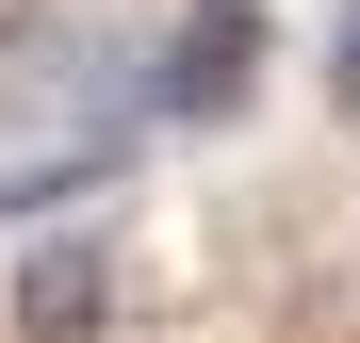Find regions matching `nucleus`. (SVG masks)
Masks as SVG:
<instances>
[{"label":"nucleus","instance_id":"1","mask_svg":"<svg viewBox=\"0 0 360 343\" xmlns=\"http://www.w3.org/2000/svg\"><path fill=\"white\" fill-rule=\"evenodd\" d=\"M148 98H164V114H246V98H262V0H197V17L164 33Z\"/></svg>","mask_w":360,"mask_h":343},{"label":"nucleus","instance_id":"2","mask_svg":"<svg viewBox=\"0 0 360 343\" xmlns=\"http://www.w3.org/2000/svg\"><path fill=\"white\" fill-rule=\"evenodd\" d=\"M98 295H115V262H98V246H33V278H17V311H33L49 343H66V327H98Z\"/></svg>","mask_w":360,"mask_h":343},{"label":"nucleus","instance_id":"3","mask_svg":"<svg viewBox=\"0 0 360 343\" xmlns=\"http://www.w3.org/2000/svg\"><path fill=\"white\" fill-rule=\"evenodd\" d=\"M328 98L360 114V0H344V17H328Z\"/></svg>","mask_w":360,"mask_h":343}]
</instances>
